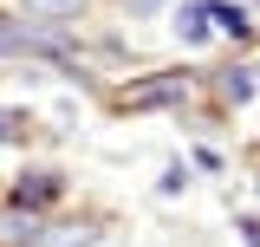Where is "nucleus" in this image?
I'll list each match as a JSON object with an SVG mask.
<instances>
[{
  "label": "nucleus",
  "instance_id": "obj_1",
  "mask_svg": "<svg viewBox=\"0 0 260 247\" xmlns=\"http://www.w3.org/2000/svg\"><path fill=\"white\" fill-rule=\"evenodd\" d=\"M202 13H208V20H215L221 33H234V39L254 26V20H247V7H228V0H202Z\"/></svg>",
  "mask_w": 260,
  "mask_h": 247
},
{
  "label": "nucleus",
  "instance_id": "obj_2",
  "mask_svg": "<svg viewBox=\"0 0 260 247\" xmlns=\"http://www.w3.org/2000/svg\"><path fill=\"white\" fill-rule=\"evenodd\" d=\"M176 33H182V46H202V39H208V13H202V7H182V13H176Z\"/></svg>",
  "mask_w": 260,
  "mask_h": 247
},
{
  "label": "nucleus",
  "instance_id": "obj_3",
  "mask_svg": "<svg viewBox=\"0 0 260 247\" xmlns=\"http://www.w3.org/2000/svg\"><path fill=\"white\" fill-rule=\"evenodd\" d=\"M52 195H59V176H52V169H39L32 182H20V208H26V202H52Z\"/></svg>",
  "mask_w": 260,
  "mask_h": 247
},
{
  "label": "nucleus",
  "instance_id": "obj_4",
  "mask_svg": "<svg viewBox=\"0 0 260 247\" xmlns=\"http://www.w3.org/2000/svg\"><path fill=\"white\" fill-rule=\"evenodd\" d=\"M85 0H26V13H39V20H65V13H78Z\"/></svg>",
  "mask_w": 260,
  "mask_h": 247
},
{
  "label": "nucleus",
  "instance_id": "obj_5",
  "mask_svg": "<svg viewBox=\"0 0 260 247\" xmlns=\"http://www.w3.org/2000/svg\"><path fill=\"white\" fill-rule=\"evenodd\" d=\"M176 91H182L176 78H162V85H137V91H130V104H162V98H176Z\"/></svg>",
  "mask_w": 260,
  "mask_h": 247
},
{
  "label": "nucleus",
  "instance_id": "obj_6",
  "mask_svg": "<svg viewBox=\"0 0 260 247\" xmlns=\"http://www.w3.org/2000/svg\"><path fill=\"white\" fill-rule=\"evenodd\" d=\"M26 234H32V215H0V247L26 241Z\"/></svg>",
  "mask_w": 260,
  "mask_h": 247
},
{
  "label": "nucleus",
  "instance_id": "obj_7",
  "mask_svg": "<svg viewBox=\"0 0 260 247\" xmlns=\"http://www.w3.org/2000/svg\"><path fill=\"white\" fill-rule=\"evenodd\" d=\"M98 241V228H72V234H46L39 247H91Z\"/></svg>",
  "mask_w": 260,
  "mask_h": 247
},
{
  "label": "nucleus",
  "instance_id": "obj_8",
  "mask_svg": "<svg viewBox=\"0 0 260 247\" xmlns=\"http://www.w3.org/2000/svg\"><path fill=\"white\" fill-rule=\"evenodd\" d=\"M221 91H228V98H234V104H241V98L254 91V78H247V72H228V78H221Z\"/></svg>",
  "mask_w": 260,
  "mask_h": 247
},
{
  "label": "nucleus",
  "instance_id": "obj_9",
  "mask_svg": "<svg viewBox=\"0 0 260 247\" xmlns=\"http://www.w3.org/2000/svg\"><path fill=\"white\" fill-rule=\"evenodd\" d=\"M20 130H26V117H20V111H0V143H7V137H20Z\"/></svg>",
  "mask_w": 260,
  "mask_h": 247
}]
</instances>
